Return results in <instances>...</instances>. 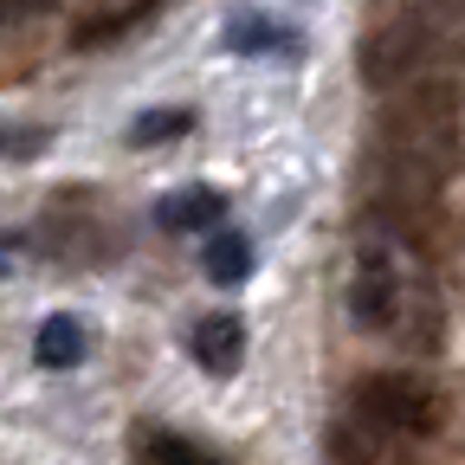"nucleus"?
<instances>
[{"instance_id": "1", "label": "nucleus", "mask_w": 465, "mask_h": 465, "mask_svg": "<svg viewBox=\"0 0 465 465\" xmlns=\"http://www.w3.org/2000/svg\"><path fill=\"white\" fill-rule=\"evenodd\" d=\"M349 317L375 336H394L401 349H440V304L427 278L401 265V246H362L356 284H349Z\"/></svg>"}, {"instance_id": "2", "label": "nucleus", "mask_w": 465, "mask_h": 465, "mask_svg": "<svg viewBox=\"0 0 465 465\" xmlns=\"http://www.w3.org/2000/svg\"><path fill=\"white\" fill-rule=\"evenodd\" d=\"M375 136L388 155H407L433 174H446L459 162V91L452 84H407L381 104Z\"/></svg>"}, {"instance_id": "3", "label": "nucleus", "mask_w": 465, "mask_h": 465, "mask_svg": "<svg viewBox=\"0 0 465 465\" xmlns=\"http://www.w3.org/2000/svg\"><path fill=\"white\" fill-rule=\"evenodd\" d=\"M349 401H356V414L401 433V440H427L446 427V401L407 369H369L356 388H349Z\"/></svg>"}, {"instance_id": "4", "label": "nucleus", "mask_w": 465, "mask_h": 465, "mask_svg": "<svg viewBox=\"0 0 465 465\" xmlns=\"http://www.w3.org/2000/svg\"><path fill=\"white\" fill-rule=\"evenodd\" d=\"M427 58H433V26L427 20H388V26H375L369 39H362V84L369 91H381V97H394V91H407V84H420V72H427Z\"/></svg>"}, {"instance_id": "5", "label": "nucleus", "mask_w": 465, "mask_h": 465, "mask_svg": "<svg viewBox=\"0 0 465 465\" xmlns=\"http://www.w3.org/2000/svg\"><path fill=\"white\" fill-rule=\"evenodd\" d=\"M323 446H330V459L336 465H414V452H407V440L401 433H388V427H375V420H336L330 433H323Z\"/></svg>"}, {"instance_id": "6", "label": "nucleus", "mask_w": 465, "mask_h": 465, "mask_svg": "<svg viewBox=\"0 0 465 465\" xmlns=\"http://www.w3.org/2000/svg\"><path fill=\"white\" fill-rule=\"evenodd\" d=\"M188 349H194V362H201V369H213V375H232V369H240V349H246V323L232 317V311L194 317V330H188Z\"/></svg>"}, {"instance_id": "7", "label": "nucleus", "mask_w": 465, "mask_h": 465, "mask_svg": "<svg viewBox=\"0 0 465 465\" xmlns=\"http://www.w3.org/2000/svg\"><path fill=\"white\" fill-rule=\"evenodd\" d=\"M220 194L213 188H182V194H168L162 207H155V226L162 232H194V226H213L220 220Z\"/></svg>"}, {"instance_id": "8", "label": "nucleus", "mask_w": 465, "mask_h": 465, "mask_svg": "<svg viewBox=\"0 0 465 465\" xmlns=\"http://www.w3.org/2000/svg\"><path fill=\"white\" fill-rule=\"evenodd\" d=\"M136 465H220L207 446L182 440V433H168V427H143L136 433Z\"/></svg>"}, {"instance_id": "9", "label": "nucleus", "mask_w": 465, "mask_h": 465, "mask_svg": "<svg viewBox=\"0 0 465 465\" xmlns=\"http://www.w3.org/2000/svg\"><path fill=\"white\" fill-rule=\"evenodd\" d=\"M33 356H39V369H72V362L84 356V330H78V317H45L39 336H33Z\"/></svg>"}, {"instance_id": "10", "label": "nucleus", "mask_w": 465, "mask_h": 465, "mask_svg": "<svg viewBox=\"0 0 465 465\" xmlns=\"http://www.w3.org/2000/svg\"><path fill=\"white\" fill-rule=\"evenodd\" d=\"M201 272L213 284H240L252 272V246H246V232H213V240L201 246Z\"/></svg>"}, {"instance_id": "11", "label": "nucleus", "mask_w": 465, "mask_h": 465, "mask_svg": "<svg viewBox=\"0 0 465 465\" xmlns=\"http://www.w3.org/2000/svg\"><path fill=\"white\" fill-rule=\"evenodd\" d=\"M188 130H194V110H149L130 124V143L143 149V143H168V136H188Z\"/></svg>"}, {"instance_id": "12", "label": "nucleus", "mask_w": 465, "mask_h": 465, "mask_svg": "<svg viewBox=\"0 0 465 465\" xmlns=\"http://www.w3.org/2000/svg\"><path fill=\"white\" fill-rule=\"evenodd\" d=\"M272 39H291V33H272L265 20H232V26H226V45H232V52H265Z\"/></svg>"}, {"instance_id": "13", "label": "nucleus", "mask_w": 465, "mask_h": 465, "mask_svg": "<svg viewBox=\"0 0 465 465\" xmlns=\"http://www.w3.org/2000/svg\"><path fill=\"white\" fill-rule=\"evenodd\" d=\"M52 130H0V155H39Z\"/></svg>"}, {"instance_id": "14", "label": "nucleus", "mask_w": 465, "mask_h": 465, "mask_svg": "<svg viewBox=\"0 0 465 465\" xmlns=\"http://www.w3.org/2000/svg\"><path fill=\"white\" fill-rule=\"evenodd\" d=\"M433 20H465V0H420Z\"/></svg>"}, {"instance_id": "15", "label": "nucleus", "mask_w": 465, "mask_h": 465, "mask_svg": "<svg viewBox=\"0 0 465 465\" xmlns=\"http://www.w3.org/2000/svg\"><path fill=\"white\" fill-rule=\"evenodd\" d=\"M7 7H14V14H52L58 0H7Z\"/></svg>"}, {"instance_id": "16", "label": "nucleus", "mask_w": 465, "mask_h": 465, "mask_svg": "<svg viewBox=\"0 0 465 465\" xmlns=\"http://www.w3.org/2000/svg\"><path fill=\"white\" fill-rule=\"evenodd\" d=\"M7 14H14V7H7V0H0V20H7Z\"/></svg>"}, {"instance_id": "17", "label": "nucleus", "mask_w": 465, "mask_h": 465, "mask_svg": "<svg viewBox=\"0 0 465 465\" xmlns=\"http://www.w3.org/2000/svg\"><path fill=\"white\" fill-rule=\"evenodd\" d=\"M0 272H7V259H0Z\"/></svg>"}]
</instances>
